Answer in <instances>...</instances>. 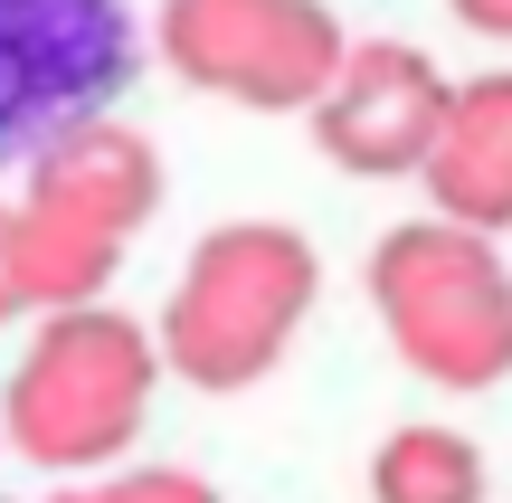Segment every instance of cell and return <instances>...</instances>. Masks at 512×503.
I'll return each instance as SVG.
<instances>
[{
    "mask_svg": "<svg viewBox=\"0 0 512 503\" xmlns=\"http://www.w3.org/2000/svg\"><path fill=\"white\" fill-rule=\"evenodd\" d=\"M313 295H323V257H313L304 228L285 219L209 228L162 304V371H181L190 390H219V399L256 390L294 352Z\"/></svg>",
    "mask_w": 512,
    "mask_h": 503,
    "instance_id": "obj_1",
    "label": "cell"
},
{
    "mask_svg": "<svg viewBox=\"0 0 512 503\" xmlns=\"http://www.w3.org/2000/svg\"><path fill=\"white\" fill-rule=\"evenodd\" d=\"M370 314L427 390L512 380V257L465 219H399L370 247Z\"/></svg>",
    "mask_w": 512,
    "mask_h": 503,
    "instance_id": "obj_2",
    "label": "cell"
},
{
    "mask_svg": "<svg viewBox=\"0 0 512 503\" xmlns=\"http://www.w3.org/2000/svg\"><path fill=\"white\" fill-rule=\"evenodd\" d=\"M152 380H162V333H143L114 304H67V314H48V333L10 371L0 428H10V447L29 466L95 475L143 437Z\"/></svg>",
    "mask_w": 512,
    "mask_h": 503,
    "instance_id": "obj_3",
    "label": "cell"
},
{
    "mask_svg": "<svg viewBox=\"0 0 512 503\" xmlns=\"http://www.w3.org/2000/svg\"><path fill=\"white\" fill-rule=\"evenodd\" d=\"M162 57L181 86L247 114H313L351 57L332 0H162Z\"/></svg>",
    "mask_w": 512,
    "mask_h": 503,
    "instance_id": "obj_4",
    "label": "cell"
},
{
    "mask_svg": "<svg viewBox=\"0 0 512 503\" xmlns=\"http://www.w3.org/2000/svg\"><path fill=\"white\" fill-rule=\"evenodd\" d=\"M143 67L124 0H0V152H38L76 114H105Z\"/></svg>",
    "mask_w": 512,
    "mask_h": 503,
    "instance_id": "obj_5",
    "label": "cell"
},
{
    "mask_svg": "<svg viewBox=\"0 0 512 503\" xmlns=\"http://www.w3.org/2000/svg\"><path fill=\"white\" fill-rule=\"evenodd\" d=\"M446 105H456V86H446V67L427 48H408V38H351L332 86L313 95V143L351 181H418L437 133H446Z\"/></svg>",
    "mask_w": 512,
    "mask_h": 503,
    "instance_id": "obj_6",
    "label": "cell"
},
{
    "mask_svg": "<svg viewBox=\"0 0 512 503\" xmlns=\"http://www.w3.org/2000/svg\"><path fill=\"white\" fill-rule=\"evenodd\" d=\"M29 200L67 209V219L105 228V238H133L162 209V152L124 114H76L67 133H48L29 152Z\"/></svg>",
    "mask_w": 512,
    "mask_h": 503,
    "instance_id": "obj_7",
    "label": "cell"
},
{
    "mask_svg": "<svg viewBox=\"0 0 512 503\" xmlns=\"http://www.w3.org/2000/svg\"><path fill=\"white\" fill-rule=\"evenodd\" d=\"M418 181H427V200H437V219H465V228H484V238L512 228V67H484V76L456 86L446 133H437Z\"/></svg>",
    "mask_w": 512,
    "mask_h": 503,
    "instance_id": "obj_8",
    "label": "cell"
},
{
    "mask_svg": "<svg viewBox=\"0 0 512 503\" xmlns=\"http://www.w3.org/2000/svg\"><path fill=\"white\" fill-rule=\"evenodd\" d=\"M10 238H19V285H29L38 314H67V304H105L114 266H124V238L67 219L48 200H19L10 209Z\"/></svg>",
    "mask_w": 512,
    "mask_h": 503,
    "instance_id": "obj_9",
    "label": "cell"
},
{
    "mask_svg": "<svg viewBox=\"0 0 512 503\" xmlns=\"http://www.w3.org/2000/svg\"><path fill=\"white\" fill-rule=\"evenodd\" d=\"M484 447L465 428H437V418H418V428H389L380 456H370V503H484Z\"/></svg>",
    "mask_w": 512,
    "mask_h": 503,
    "instance_id": "obj_10",
    "label": "cell"
},
{
    "mask_svg": "<svg viewBox=\"0 0 512 503\" xmlns=\"http://www.w3.org/2000/svg\"><path fill=\"white\" fill-rule=\"evenodd\" d=\"M48 503H219V485L190 466H143V475H114V485H67Z\"/></svg>",
    "mask_w": 512,
    "mask_h": 503,
    "instance_id": "obj_11",
    "label": "cell"
},
{
    "mask_svg": "<svg viewBox=\"0 0 512 503\" xmlns=\"http://www.w3.org/2000/svg\"><path fill=\"white\" fill-rule=\"evenodd\" d=\"M29 314V285H19V238H10V209H0V323Z\"/></svg>",
    "mask_w": 512,
    "mask_h": 503,
    "instance_id": "obj_12",
    "label": "cell"
},
{
    "mask_svg": "<svg viewBox=\"0 0 512 503\" xmlns=\"http://www.w3.org/2000/svg\"><path fill=\"white\" fill-rule=\"evenodd\" d=\"M446 10H456L475 38H512V0H446Z\"/></svg>",
    "mask_w": 512,
    "mask_h": 503,
    "instance_id": "obj_13",
    "label": "cell"
}]
</instances>
